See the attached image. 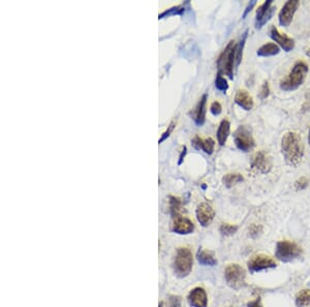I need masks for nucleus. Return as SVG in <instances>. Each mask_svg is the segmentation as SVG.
I'll use <instances>...</instances> for the list:
<instances>
[{
    "label": "nucleus",
    "mask_w": 310,
    "mask_h": 307,
    "mask_svg": "<svg viewBox=\"0 0 310 307\" xmlns=\"http://www.w3.org/2000/svg\"><path fill=\"white\" fill-rule=\"evenodd\" d=\"M295 185H296V189H297V190H302V189H305V188L307 187V185H308V180H307L305 177L300 178L299 180H297V181H296Z\"/></svg>",
    "instance_id": "obj_32"
},
{
    "label": "nucleus",
    "mask_w": 310,
    "mask_h": 307,
    "mask_svg": "<svg viewBox=\"0 0 310 307\" xmlns=\"http://www.w3.org/2000/svg\"><path fill=\"white\" fill-rule=\"evenodd\" d=\"M220 233L222 235H226V236H231V235H234L238 227L236 225H229V224H222L220 225Z\"/></svg>",
    "instance_id": "obj_29"
},
{
    "label": "nucleus",
    "mask_w": 310,
    "mask_h": 307,
    "mask_svg": "<svg viewBox=\"0 0 310 307\" xmlns=\"http://www.w3.org/2000/svg\"><path fill=\"white\" fill-rule=\"evenodd\" d=\"M230 130H231L230 121L227 119H223L220 122V124H219L218 129H217V141H218L220 146H223L226 144L228 137L230 135Z\"/></svg>",
    "instance_id": "obj_18"
},
{
    "label": "nucleus",
    "mask_w": 310,
    "mask_h": 307,
    "mask_svg": "<svg viewBox=\"0 0 310 307\" xmlns=\"http://www.w3.org/2000/svg\"><path fill=\"white\" fill-rule=\"evenodd\" d=\"M255 3H256L255 1H252L251 3H249V4L247 5L246 10H245V12H244V14H243V16H242V18H243V19H245V17L247 16V14H248L249 12H251L252 10V7H253V6L255 5Z\"/></svg>",
    "instance_id": "obj_37"
},
{
    "label": "nucleus",
    "mask_w": 310,
    "mask_h": 307,
    "mask_svg": "<svg viewBox=\"0 0 310 307\" xmlns=\"http://www.w3.org/2000/svg\"><path fill=\"white\" fill-rule=\"evenodd\" d=\"M210 111H211V113L213 114L214 116H217V115H219V114H220V113H221V111H222V107H221L220 102H214L211 104Z\"/></svg>",
    "instance_id": "obj_31"
},
{
    "label": "nucleus",
    "mask_w": 310,
    "mask_h": 307,
    "mask_svg": "<svg viewBox=\"0 0 310 307\" xmlns=\"http://www.w3.org/2000/svg\"><path fill=\"white\" fill-rule=\"evenodd\" d=\"M235 102L245 111H251L253 108V99L246 90L240 89L235 96Z\"/></svg>",
    "instance_id": "obj_16"
},
{
    "label": "nucleus",
    "mask_w": 310,
    "mask_h": 307,
    "mask_svg": "<svg viewBox=\"0 0 310 307\" xmlns=\"http://www.w3.org/2000/svg\"><path fill=\"white\" fill-rule=\"evenodd\" d=\"M168 307H181V300L179 297L172 296L168 301Z\"/></svg>",
    "instance_id": "obj_33"
},
{
    "label": "nucleus",
    "mask_w": 310,
    "mask_h": 307,
    "mask_svg": "<svg viewBox=\"0 0 310 307\" xmlns=\"http://www.w3.org/2000/svg\"><path fill=\"white\" fill-rule=\"evenodd\" d=\"M225 277L232 288L240 289L245 286V270L237 264H231L226 268Z\"/></svg>",
    "instance_id": "obj_5"
},
{
    "label": "nucleus",
    "mask_w": 310,
    "mask_h": 307,
    "mask_svg": "<svg viewBox=\"0 0 310 307\" xmlns=\"http://www.w3.org/2000/svg\"><path fill=\"white\" fill-rule=\"evenodd\" d=\"M193 253L188 248H179L174 260V271L178 277H186L193 269Z\"/></svg>",
    "instance_id": "obj_4"
},
{
    "label": "nucleus",
    "mask_w": 310,
    "mask_h": 307,
    "mask_svg": "<svg viewBox=\"0 0 310 307\" xmlns=\"http://www.w3.org/2000/svg\"><path fill=\"white\" fill-rule=\"evenodd\" d=\"M234 140L237 148L243 152L251 151L254 147V140L252 131L245 125L239 126L234 135Z\"/></svg>",
    "instance_id": "obj_7"
},
{
    "label": "nucleus",
    "mask_w": 310,
    "mask_h": 307,
    "mask_svg": "<svg viewBox=\"0 0 310 307\" xmlns=\"http://www.w3.org/2000/svg\"><path fill=\"white\" fill-rule=\"evenodd\" d=\"M185 154H186V147H184V148H183V150H182V153H181V155H180V160H179V164H181V163H182V161H183V157L185 156Z\"/></svg>",
    "instance_id": "obj_38"
},
{
    "label": "nucleus",
    "mask_w": 310,
    "mask_h": 307,
    "mask_svg": "<svg viewBox=\"0 0 310 307\" xmlns=\"http://www.w3.org/2000/svg\"><path fill=\"white\" fill-rule=\"evenodd\" d=\"M276 267V262L266 254H256L248 262V269L251 272H257L265 269Z\"/></svg>",
    "instance_id": "obj_8"
},
{
    "label": "nucleus",
    "mask_w": 310,
    "mask_h": 307,
    "mask_svg": "<svg viewBox=\"0 0 310 307\" xmlns=\"http://www.w3.org/2000/svg\"><path fill=\"white\" fill-rule=\"evenodd\" d=\"M302 250L294 242L280 241L276 245V258L282 262H290L298 258Z\"/></svg>",
    "instance_id": "obj_6"
},
{
    "label": "nucleus",
    "mask_w": 310,
    "mask_h": 307,
    "mask_svg": "<svg viewBox=\"0 0 310 307\" xmlns=\"http://www.w3.org/2000/svg\"><path fill=\"white\" fill-rule=\"evenodd\" d=\"M270 37L275 42H277L278 45L286 52H291V50H294L295 41L292 40L291 38L288 37L287 34L279 32L278 29L275 27V26H272L271 29H270Z\"/></svg>",
    "instance_id": "obj_10"
},
{
    "label": "nucleus",
    "mask_w": 310,
    "mask_h": 307,
    "mask_svg": "<svg viewBox=\"0 0 310 307\" xmlns=\"http://www.w3.org/2000/svg\"><path fill=\"white\" fill-rule=\"evenodd\" d=\"M275 10H276V7L275 6H271L268 11H267V13L265 14V16H264V18L258 22V23H256L255 25H256V28L257 29H261L263 26L268 22L271 18H272V16H273V14H274V12H275Z\"/></svg>",
    "instance_id": "obj_28"
},
{
    "label": "nucleus",
    "mask_w": 310,
    "mask_h": 307,
    "mask_svg": "<svg viewBox=\"0 0 310 307\" xmlns=\"http://www.w3.org/2000/svg\"><path fill=\"white\" fill-rule=\"evenodd\" d=\"M247 34H248V30H246L243 33V36H242V38H241L240 41L238 43H236V52H235V67L236 68L241 63V60H242L243 49H244V45H245V41L247 39Z\"/></svg>",
    "instance_id": "obj_21"
},
{
    "label": "nucleus",
    "mask_w": 310,
    "mask_h": 307,
    "mask_svg": "<svg viewBox=\"0 0 310 307\" xmlns=\"http://www.w3.org/2000/svg\"><path fill=\"white\" fill-rule=\"evenodd\" d=\"M248 307H262V303H261V298H257L254 301L249 302L247 304Z\"/></svg>",
    "instance_id": "obj_36"
},
{
    "label": "nucleus",
    "mask_w": 310,
    "mask_h": 307,
    "mask_svg": "<svg viewBox=\"0 0 310 307\" xmlns=\"http://www.w3.org/2000/svg\"><path fill=\"white\" fill-rule=\"evenodd\" d=\"M243 180H244L243 176L240 174H228L222 178L223 184H225V185L229 188L236 185V184H238L239 182H242Z\"/></svg>",
    "instance_id": "obj_23"
},
{
    "label": "nucleus",
    "mask_w": 310,
    "mask_h": 307,
    "mask_svg": "<svg viewBox=\"0 0 310 307\" xmlns=\"http://www.w3.org/2000/svg\"><path fill=\"white\" fill-rule=\"evenodd\" d=\"M197 261L200 264L205 266H214L217 264V261L214 258L213 253L205 249H200L197 252Z\"/></svg>",
    "instance_id": "obj_20"
},
{
    "label": "nucleus",
    "mask_w": 310,
    "mask_h": 307,
    "mask_svg": "<svg viewBox=\"0 0 310 307\" xmlns=\"http://www.w3.org/2000/svg\"><path fill=\"white\" fill-rule=\"evenodd\" d=\"M175 124H176L175 121H172V122H171L170 125L168 126V129L165 131V133H163V135L161 136V138H160V140L158 141V143H162L163 141H165L166 139H168V138L170 137L171 133L174 130V128H175V126H176Z\"/></svg>",
    "instance_id": "obj_30"
},
{
    "label": "nucleus",
    "mask_w": 310,
    "mask_h": 307,
    "mask_svg": "<svg viewBox=\"0 0 310 307\" xmlns=\"http://www.w3.org/2000/svg\"><path fill=\"white\" fill-rule=\"evenodd\" d=\"M194 230V225L193 222L189 221L186 217L182 216H177L174 218V224H173V231L177 234L180 235H186L191 234Z\"/></svg>",
    "instance_id": "obj_14"
},
{
    "label": "nucleus",
    "mask_w": 310,
    "mask_h": 307,
    "mask_svg": "<svg viewBox=\"0 0 310 307\" xmlns=\"http://www.w3.org/2000/svg\"><path fill=\"white\" fill-rule=\"evenodd\" d=\"M308 74V66L306 63L300 61L292 67L291 72L280 82V89L283 91H292L298 89L305 81Z\"/></svg>",
    "instance_id": "obj_2"
},
{
    "label": "nucleus",
    "mask_w": 310,
    "mask_h": 307,
    "mask_svg": "<svg viewBox=\"0 0 310 307\" xmlns=\"http://www.w3.org/2000/svg\"><path fill=\"white\" fill-rule=\"evenodd\" d=\"M308 142H309V145H310V129H309V135H308Z\"/></svg>",
    "instance_id": "obj_39"
},
{
    "label": "nucleus",
    "mask_w": 310,
    "mask_h": 307,
    "mask_svg": "<svg viewBox=\"0 0 310 307\" xmlns=\"http://www.w3.org/2000/svg\"><path fill=\"white\" fill-rule=\"evenodd\" d=\"M215 86H216V88L218 90L223 92H226L229 89V84H228L227 79L223 78L222 75L220 74H218L216 77V80H215Z\"/></svg>",
    "instance_id": "obj_27"
},
{
    "label": "nucleus",
    "mask_w": 310,
    "mask_h": 307,
    "mask_svg": "<svg viewBox=\"0 0 310 307\" xmlns=\"http://www.w3.org/2000/svg\"><path fill=\"white\" fill-rule=\"evenodd\" d=\"M281 151L284 161L291 166H297L304 155V145L300 135L295 131H289L282 137Z\"/></svg>",
    "instance_id": "obj_1"
},
{
    "label": "nucleus",
    "mask_w": 310,
    "mask_h": 307,
    "mask_svg": "<svg viewBox=\"0 0 310 307\" xmlns=\"http://www.w3.org/2000/svg\"><path fill=\"white\" fill-rule=\"evenodd\" d=\"M188 303L193 307H207L208 298L205 289L202 287H195L188 295Z\"/></svg>",
    "instance_id": "obj_13"
},
{
    "label": "nucleus",
    "mask_w": 310,
    "mask_h": 307,
    "mask_svg": "<svg viewBox=\"0 0 310 307\" xmlns=\"http://www.w3.org/2000/svg\"><path fill=\"white\" fill-rule=\"evenodd\" d=\"M272 4H273V2L270 0V1L264 2L260 7L257 8V11H256V23H258V22H260V21L264 18L265 14H266L267 11H268L269 8L272 6Z\"/></svg>",
    "instance_id": "obj_26"
},
{
    "label": "nucleus",
    "mask_w": 310,
    "mask_h": 307,
    "mask_svg": "<svg viewBox=\"0 0 310 307\" xmlns=\"http://www.w3.org/2000/svg\"><path fill=\"white\" fill-rule=\"evenodd\" d=\"M214 209L209 203H201L196 208V218L203 226H208L214 219Z\"/></svg>",
    "instance_id": "obj_11"
},
{
    "label": "nucleus",
    "mask_w": 310,
    "mask_h": 307,
    "mask_svg": "<svg viewBox=\"0 0 310 307\" xmlns=\"http://www.w3.org/2000/svg\"><path fill=\"white\" fill-rule=\"evenodd\" d=\"M269 85H268V82H265L262 86V89H261V99H267L269 95Z\"/></svg>",
    "instance_id": "obj_34"
},
{
    "label": "nucleus",
    "mask_w": 310,
    "mask_h": 307,
    "mask_svg": "<svg viewBox=\"0 0 310 307\" xmlns=\"http://www.w3.org/2000/svg\"><path fill=\"white\" fill-rule=\"evenodd\" d=\"M180 208H181L180 199L175 197H170V210H171V214L173 215L174 218L179 216Z\"/></svg>",
    "instance_id": "obj_24"
},
{
    "label": "nucleus",
    "mask_w": 310,
    "mask_h": 307,
    "mask_svg": "<svg viewBox=\"0 0 310 307\" xmlns=\"http://www.w3.org/2000/svg\"><path fill=\"white\" fill-rule=\"evenodd\" d=\"M261 229H262V227H261V226H258V225H252V227H251V235H252V237L257 236L258 234H260Z\"/></svg>",
    "instance_id": "obj_35"
},
{
    "label": "nucleus",
    "mask_w": 310,
    "mask_h": 307,
    "mask_svg": "<svg viewBox=\"0 0 310 307\" xmlns=\"http://www.w3.org/2000/svg\"><path fill=\"white\" fill-rule=\"evenodd\" d=\"M235 52L236 43L234 41H231L217 59V66L219 71L218 74H225L230 79L234 78L232 76H234L235 67Z\"/></svg>",
    "instance_id": "obj_3"
},
{
    "label": "nucleus",
    "mask_w": 310,
    "mask_h": 307,
    "mask_svg": "<svg viewBox=\"0 0 310 307\" xmlns=\"http://www.w3.org/2000/svg\"><path fill=\"white\" fill-rule=\"evenodd\" d=\"M299 4L300 3L299 1H297V0H291V1L286 2V4L282 6L278 16V19H279V24L283 26V27H289L290 24L292 21V18H294L296 11L298 10Z\"/></svg>",
    "instance_id": "obj_9"
},
{
    "label": "nucleus",
    "mask_w": 310,
    "mask_h": 307,
    "mask_svg": "<svg viewBox=\"0 0 310 307\" xmlns=\"http://www.w3.org/2000/svg\"><path fill=\"white\" fill-rule=\"evenodd\" d=\"M298 307H310V289H302L296 296Z\"/></svg>",
    "instance_id": "obj_22"
},
{
    "label": "nucleus",
    "mask_w": 310,
    "mask_h": 307,
    "mask_svg": "<svg viewBox=\"0 0 310 307\" xmlns=\"http://www.w3.org/2000/svg\"><path fill=\"white\" fill-rule=\"evenodd\" d=\"M185 11L184 5H177L170 8V10L163 12L162 14L159 15V19H162L163 17H169V16H175V15H182Z\"/></svg>",
    "instance_id": "obj_25"
},
{
    "label": "nucleus",
    "mask_w": 310,
    "mask_h": 307,
    "mask_svg": "<svg viewBox=\"0 0 310 307\" xmlns=\"http://www.w3.org/2000/svg\"><path fill=\"white\" fill-rule=\"evenodd\" d=\"M193 144L195 148L201 149L204 152H206L207 154H212L214 151V141L211 138L208 139H202L200 137L195 136L193 140Z\"/></svg>",
    "instance_id": "obj_17"
},
{
    "label": "nucleus",
    "mask_w": 310,
    "mask_h": 307,
    "mask_svg": "<svg viewBox=\"0 0 310 307\" xmlns=\"http://www.w3.org/2000/svg\"><path fill=\"white\" fill-rule=\"evenodd\" d=\"M252 168L262 174H268L272 169V162L264 151H260L253 157Z\"/></svg>",
    "instance_id": "obj_12"
},
{
    "label": "nucleus",
    "mask_w": 310,
    "mask_h": 307,
    "mask_svg": "<svg viewBox=\"0 0 310 307\" xmlns=\"http://www.w3.org/2000/svg\"><path fill=\"white\" fill-rule=\"evenodd\" d=\"M279 47L274 42H268L265 43L264 46H262L260 49L257 50L256 54L260 57H269V56H274L277 55L279 53Z\"/></svg>",
    "instance_id": "obj_19"
},
{
    "label": "nucleus",
    "mask_w": 310,
    "mask_h": 307,
    "mask_svg": "<svg viewBox=\"0 0 310 307\" xmlns=\"http://www.w3.org/2000/svg\"><path fill=\"white\" fill-rule=\"evenodd\" d=\"M206 102H207V94H204L200 100L199 103L192 112V118L194 120L195 124L202 126L205 123L206 119Z\"/></svg>",
    "instance_id": "obj_15"
}]
</instances>
